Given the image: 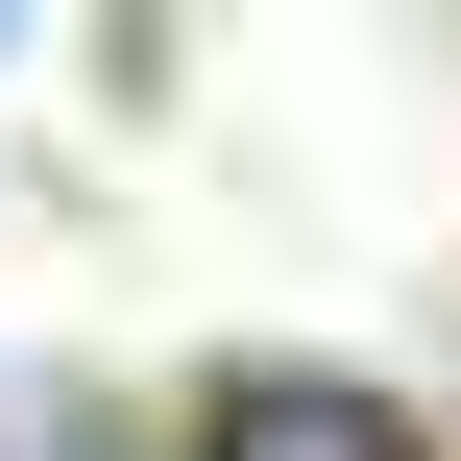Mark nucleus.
<instances>
[{
  "instance_id": "f257e3e1",
  "label": "nucleus",
  "mask_w": 461,
  "mask_h": 461,
  "mask_svg": "<svg viewBox=\"0 0 461 461\" xmlns=\"http://www.w3.org/2000/svg\"><path fill=\"white\" fill-rule=\"evenodd\" d=\"M219 461H389V413H365V389H243Z\"/></svg>"
},
{
  "instance_id": "f03ea898",
  "label": "nucleus",
  "mask_w": 461,
  "mask_h": 461,
  "mask_svg": "<svg viewBox=\"0 0 461 461\" xmlns=\"http://www.w3.org/2000/svg\"><path fill=\"white\" fill-rule=\"evenodd\" d=\"M0 461H122V438H73V413H49V438H0Z\"/></svg>"
}]
</instances>
